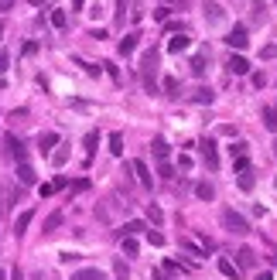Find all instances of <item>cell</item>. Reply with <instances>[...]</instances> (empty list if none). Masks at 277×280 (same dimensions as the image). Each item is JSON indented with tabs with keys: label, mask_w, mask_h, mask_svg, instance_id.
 Instances as JSON below:
<instances>
[{
	"label": "cell",
	"mask_w": 277,
	"mask_h": 280,
	"mask_svg": "<svg viewBox=\"0 0 277 280\" xmlns=\"http://www.w3.org/2000/svg\"><path fill=\"white\" fill-rule=\"evenodd\" d=\"M4 144H7V154H11V157H14V161H18V164H24V161H28V147H24V144H21L18 137H7V140H4Z\"/></svg>",
	"instance_id": "cell-6"
},
{
	"label": "cell",
	"mask_w": 277,
	"mask_h": 280,
	"mask_svg": "<svg viewBox=\"0 0 277 280\" xmlns=\"http://www.w3.org/2000/svg\"><path fill=\"white\" fill-rule=\"evenodd\" d=\"M257 280H274V277H270V273H260V277Z\"/></svg>",
	"instance_id": "cell-43"
},
{
	"label": "cell",
	"mask_w": 277,
	"mask_h": 280,
	"mask_svg": "<svg viewBox=\"0 0 277 280\" xmlns=\"http://www.w3.org/2000/svg\"><path fill=\"white\" fill-rule=\"evenodd\" d=\"M0 212H4V191H0Z\"/></svg>",
	"instance_id": "cell-45"
},
{
	"label": "cell",
	"mask_w": 277,
	"mask_h": 280,
	"mask_svg": "<svg viewBox=\"0 0 277 280\" xmlns=\"http://www.w3.org/2000/svg\"><path fill=\"white\" fill-rule=\"evenodd\" d=\"M274 157H277V140H274Z\"/></svg>",
	"instance_id": "cell-47"
},
{
	"label": "cell",
	"mask_w": 277,
	"mask_h": 280,
	"mask_svg": "<svg viewBox=\"0 0 277 280\" xmlns=\"http://www.w3.org/2000/svg\"><path fill=\"white\" fill-rule=\"evenodd\" d=\"M236 266H239V270H250V266H257V253H253L250 246H243V249L236 253Z\"/></svg>",
	"instance_id": "cell-8"
},
{
	"label": "cell",
	"mask_w": 277,
	"mask_h": 280,
	"mask_svg": "<svg viewBox=\"0 0 277 280\" xmlns=\"http://www.w3.org/2000/svg\"><path fill=\"white\" fill-rule=\"evenodd\" d=\"M195 195L202 198V202H212V195H216V191H212V185H209V181H198V185H195Z\"/></svg>",
	"instance_id": "cell-19"
},
{
	"label": "cell",
	"mask_w": 277,
	"mask_h": 280,
	"mask_svg": "<svg viewBox=\"0 0 277 280\" xmlns=\"http://www.w3.org/2000/svg\"><path fill=\"white\" fill-rule=\"evenodd\" d=\"M219 219H222V225H226L233 236H246V232H250L246 215H243V212H236V208H222V215H219Z\"/></svg>",
	"instance_id": "cell-2"
},
{
	"label": "cell",
	"mask_w": 277,
	"mask_h": 280,
	"mask_svg": "<svg viewBox=\"0 0 277 280\" xmlns=\"http://www.w3.org/2000/svg\"><path fill=\"white\" fill-rule=\"evenodd\" d=\"M188 65H192V75H198V79L205 75V69H209V65H205V55H195L192 62H188Z\"/></svg>",
	"instance_id": "cell-21"
},
{
	"label": "cell",
	"mask_w": 277,
	"mask_h": 280,
	"mask_svg": "<svg viewBox=\"0 0 277 280\" xmlns=\"http://www.w3.org/2000/svg\"><path fill=\"white\" fill-rule=\"evenodd\" d=\"M113 277H117V280H130V270H127V263L120 260V256L113 260Z\"/></svg>",
	"instance_id": "cell-22"
},
{
	"label": "cell",
	"mask_w": 277,
	"mask_h": 280,
	"mask_svg": "<svg viewBox=\"0 0 277 280\" xmlns=\"http://www.w3.org/2000/svg\"><path fill=\"white\" fill-rule=\"evenodd\" d=\"M86 188H89V181H86V178H79V181L72 185V191H86Z\"/></svg>",
	"instance_id": "cell-40"
},
{
	"label": "cell",
	"mask_w": 277,
	"mask_h": 280,
	"mask_svg": "<svg viewBox=\"0 0 277 280\" xmlns=\"http://www.w3.org/2000/svg\"><path fill=\"white\" fill-rule=\"evenodd\" d=\"M72 280H103V273H99V270H93V266H86V270H76V273H72Z\"/></svg>",
	"instance_id": "cell-18"
},
{
	"label": "cell",
	"mask_w": 277,
	"mask_h": 280,
	"mask_svg": "<svg viewBox=\"0 0 277 280\" xmlns=\"http://www.w3.org/2000/svg\"><path fill=\"white\" fill-rule=\"evenodd\" d=\"M62 219H65L62 212H52V215L45 219V232H55V229H59V225H62Z\"/></svg>",
	"instance_id": "cell-23"
},
{
	"label": "cell",
	"mask_w": 277,
	"mask_h": 280,
	"mask_svg": "<svg viewBox=\"0 0 277 280\" xmlns=\"http://www.w3.org/2000/svg\"><path fill=\"white\" fill-rule=\"evenodd\" d=\"M233 171H236V174L250 171V157H233Z\"/></svg>",
	"instance_id": "cell-34"
},
{
	"label": "cell",
	"mask_w": 277,
	"mask_h": 280,
	"mask_svg": "<svg viewBox=\"0 0 277 280\" xmlns=\"http://www.w3.org/2000/svg\"><path fill=\"white\" fill-rule=\"evenodd\" d=\"M239 188H243V191H253V168L239 174Z\"/></svg>",
	"instance_id": "cell-28"
},
{
	"label": "cell",
	"mask_w": 277,
	"mask_h": 280,
	"mask_svg": "<svg viewBox=\"0 0 277 280\" xmlns=\"http://www.w3.org/2000/svg\"><path fill=\"white\" fill-rule=\"evenodd\" d=\"M233 157H246V150H250V144H246V140H236V144H233Z\"/></svg>",
	"instance_id": "cell-35"
},
{
	"label": "cell",
	"mask_w": 277,
	"mask_h": 280,
	"mask_svg": "<svg viewBox=\"0 0 277 280\" xmlns=\"http://www.w3.org/2000/svg\"><path fill=\"white\" fill-rule=\"evenodd\" d=\"M151 150H154V157H158V161H168V154H171V147H168V140H164V137H154Z\"/></svg>",
	"instance_id": "cell-15"
},
{
	"label": "cell",
	"mask_w": 277,
	"mask_h": 280,
	"mask_svg": "<svg viewBox=\"0 0 277 280\" xmlns=\"http://www.w3.org/2000/svg\"><path fill=\"white\" fill-rule=\"evenodd\" d=\"M14 4H18V0H0V14H4V11H11Z\"/></svg>",
	"instance_id": "cell-41"
},
{
	"label": "cell",
	"mask_w": 277,
	"mask_h": 280,
	"mask_svg": "<svg viewBox=\"0 0 277 280\" xmlns=\"http://www.w3.org/2000/svg\"><path fill=\"white\" fill-rule=\"evenodd\" d=\"M31 219H35V212H31V208H28V212H21L18 222H14V236H24V232H28V225H31Z\"/></svg>",
	"instance_id": "cell-13"
},
{
	"label": "cell",
	"mask_w": 277,
	"mask_h": 280,
	"mask_svg": "<svg viewBox=\"0 0 277 280\" xmlns=\"http://www.w3.org/2000/svg\"><path fill=\"white\" fill-rule=\"evenodd\" d=\"M52 147H59V133H41L38 137V150L41 154H52Z\"/></svg>",
	"instance_id": "cell-12"
},
{
	"label": "cell",
	"mask_w": 277,
	"mask_h": 280,
	"mask_svg": "<svg viewBox=\"0 0 277 280\" xmlns=\"http://www.w3.org/2000/svg\"><path fill=\"white\" fill-rule=\"evenodd\" d=\"M4 86H7V82H4V79H0V89H4Z\"/></svg>",
	"instance_id": "cell-48"
},
{
	"label": "cell",
	"mask_w": 277,
	"mask_h": 280,
	"mask_svg": "<svg viewBox=\"0 0 277 280\" xmlns=\"http://www.w3.org/2000/svg\"><path fill=\"white\" fill-rule=\"evenodd\" d=\"M65 161H69V147H65V144H59V150H52V164H65Z\"/></svg>",
	"instance_id": "cell-24"
},
{
	"label": "cell",
	"mask_w": 277,
	"mask_h": 280,
	"mask_svg": "<svg viewBox=\"0 0 277 280\" xmlns=\"http://www.w3.org/2000/svg\"><path fill=\"white\" fill-rule=\"evenodd\" d=\"M192 103H202V106H205V103H212V89H205V86H198L195 93H192Z\"/></svg>",
	"instance_id": "cell-20"
},
{
	"label": "cell",
	"mask_w": 277,
	"mask_h": 280,
	"mask_svg": "<svg viewBox=\"0 0 277 280\" xmlns=\"http://www.w3.org/2000/svg\"><path fill=\"white\" fill-rule=\"evenodd\" d=\"M219 270H222V277H229V280H239V266H236V263H229V260H219Z\"/></svg>",
	"instance_id": "cell-17"
},
{
	"label": "cell",
	"mask_w": 277,
	"mask_h": 280,
	"mask_svg": "<svg viewBox=\"0 0 277 280\" xmlns=\"http://www.w3.org/2000/svg\"><path fill=\"white\" fill-rule=\"evenodd\" d=\"M86 7V0H72V11H82Z\"/></svg>",
	"instance_id": "cell-42"
},
{
	"label": "cell",
	"mask_w": 277,
	"mask_h": 280,
	"mask_svg": "<svg viewBox=\"0 0 277 280\" xmlns=\"http://www.w3.org/2000/svg\"><path fill=\"white\" fill-rule=\"evenodd\" d=\"M31 4H35V7H41V4H45V0H31Z\"/></svg>",
	"instance_id": "cell-46"
},
{
	"label": "cell",
	"mask_w": 277,
	"mask_h": 280,
	"mask_svg": "<svg viewBox=\"0 0 277 280\" xmlns=\"http://www.w3.org/2000/svg\"><path fill=\"white\" fill-rule=\"evenodd\" d=\"M158 174L164 178V181H171V178H175V168H171L168 161H161V164H158Z\"/></svg>",
	"instance_id": "cell-33"
},
{
	"label": "cell",
	"mask_w": 277,
	"mask_h": 280,
	"mask_svg": "<svg viewBox=\"0 0 277 280\" xmlns=\"http://www.w3.org/2000/svg\"><path fill=\"white\" fill-rule=\"evenodd\" d=\"M164 93H168V96H181L178 79H171V75H168V79H164Z\"/></svg>",
	"instance_id": "cell-29"
},
{
	"label": "cell",
	"mask_w": 277,
	"mask_h": 280,
	"mask_svg": "<svg viewBox=\"0 0 277 280\" xmlns=\"http://www.w3.org/2000/svg\"><path fill=\"white\" fill-rule=\"evenodd\" d=\"M123 253L127 256H137V239L134 236H123Z\"/></svg>",
	"instance_id": "cell-32"
},
{
	"label": "cell",
	"mask_w": 277,
	"mask_h": 280,
	"mask_svg": "<svg viewBox=\"0 0 277 280\" xmlns=\"http://www.w3.org/2000/svg\"><path fill=\"white\" fill-rule=\"evenodd\" d=\"M154 75H158V52H154V48H147V52L140 55V79H144V86H147V89H158Z\"/></svg>",
	"instance_id": "cell-1"
},
{
	"label": "cell",
	"mask_w": 277,
	"mask_h": 280,
	"mask_svg": "<svg viewBox=\"0 0 277 280\" xmlns=\"http://www.w3.org/2000/svg\"><path fill=\"white\" fill-rule=\"evenodd\" d=\"M188 45H192V38H188L185 31H181V35H175L171 41H168V52H171V55H181V52H185Z\"/></svg>",
	"instance_id": "cell-9"
},
{
	"label": "cell",
	"mask_w": 277,
	"mask_h": 280,
	"mask_svg": "<svg viewBox=\"0 0 277 280\" xmlns=\"http://www.w3.org/2000/svg\"><path fill=\"white\" fill-rule=\"evenodd\" d=\"M96 140H99V133H96V130L86 133V157H93V150H96Z\"/></svg>",
	"instance_id": "cell-30"
},
{
	"label": "cell",
	"mask_w": 277,
	"mask_h": 280,
	"mask_svg": "<svg viewBox=\"0 0 277 280\" xmlns=\"http://www.w3.org/2000/svg\"><path fill=\"white\" fill-rule=\"evenodd\" d=\"M0 35H4V21H0Z\"/></svg>",
	"instance_id": "cell-49"
},
{
	"label": "cell",
	"mask_w": 277,
	"mask_h": 280,
	"mask_svg": "<svg viewBox=\"0 0 277 280\" xmlns=\"http://www.w3.org/2000/svg\"><path fill=\"white\" fill-rule=\"evenodd\" d=\"M226 45H233L236 52H243V48L250 45V38H246V28H243V24H236V28L226 35Z\"/></svg>",
	"instance_id": "cell-5"
},
{
	"label": "cell",
	"mask_w": 277,
	"mask_h": 280,
	"mask_svg": "<svg viewBox=\"0 0 277 280\" xmlns=\"http://www.w3.org/2000/svg\"><path fill=\"white\" fill-rule=\"evenodd\" d=\"M18 181L21 185H35V168L24 161V164H18Z\"/></svg>",
	"instance_id": "cell-16"
},
{
	"label": "cell",
	"mask_w": 277,
	"mask_h": 280,
	"mask_svg": "<svg viewBox=\"0 0 277 280\" xmlns=\"http://www.w3.org/2000/svg\"><path fill=\"white\" fill-rule=\"evenodd\" d=\"M147 219H151L154 225H161V222H164V212H161V208L151 202V205H147Z\"/></svg>",
	"instance_id": "cell-26"
},
{
	"label": "cell",
	"mask_w": 277,
	"mask_h": 280,
	"mask_svg": "<svg viewBox=\"0 0 277 280\" xmlns=\"http://www.w3.org/2000/svg\"><path fill=\"white\" fill-rule=\"evenodd\" d=\"M260 120H263V127H267L270 133H277V110H274V106H263Z\"/></svg>",
	"instance_id": "cell-14"
},
{
	"label": "cell",
	"mask_w": 277,
	"mask_h": 280,
	"mask_svg": "<svg viewBox=\"0 0 277 280\" xmlns=\"http://www.w3.org/2000/svg\"><path fill=\"white\" fill-rule=\"evenodd\" d=\"M144 229H147V225L140 222V219H134V222H127V225H123V236H140Z\"/></svg>",
	"instance_id": "cell-25"
},
{
	"label": "cell",
	"mask_w": 277,
	"mask_h": 280,
	"mask_svg": "<svg viewBox=\"0 0 277 280\" xmlns=\"http://www.w3.org/2000/svg\"><path fill=\"white\" fill-rule=\"evenodd\" d=\"M7 69H11V55H7V52H0V75L7 72Z\"/></svg>",
	"instance_id": "cell-38"
},
{
	"label": "cell",
	"mask_w": 277,
	"mask_h": 280,
	"mask_svg": "<svg viewBox=\"0 0 277 280\" xmlns=\"http://www.w3.org/2000/svg\"><path fill=\"white\" fill-rule=\"evenodd\" d=\"M0 280H4V270H0Z\"/></svg>",
	"instance_id": "cell-50"
},
{
	"label": "cell",
	"mask_w": 277,
	"mask_h": 280,
	"mask_svg": "<svg viewBox=\"0 0 277 280\" xmlns=\"http://www.w3.org/2000/svg\"><path fill=\"white\" fill-rule=\"evenodd\" d=\"M110 154H123V137H120V133H110Z\"/></svg>",
	"instance_id": "cell-27"
},
{
	"label": "cell",
	"mask_w": 277,
	"mask_h": 280,
	"mask_svg": "<svg viewBox=\"0 0 277 280\" xmlns=\"http://www.w3.org/2000/svg\"><path fill=\"white\" fill-rule=\"evenodd\" d=\"M38 191H41V198H48V195H55V191H59V188H55V181H52V185H41Z\"/></svg>",
	"instance_id": "cell-39"
},
{
	"label": "cell",
	"mask_w": 277,
	"mask_h": 280,
	"mask_svg": "<svg viewBox=\"0 0 277 280\" xmlns=\"http://www.w3.org/2000/svg\"><path fill=\"white\" fill-rule=\"evenodd\" d=\"M11 280H24V277H21V273H18V270H14V277H11Z\"/></svg>",
	"instance_id": "cell-44"
},
{
	"label": "cell",
	"mask_w": 277,
	"mask_h": 280,
	"mask_svg": "<svg viewBox=\"0 0 277 280\" xmlns=\"http://www.w3.org/2000/svg\"><path fill=\"white\" fill-rule=\"evenodd\" d=\"M205 21H209V24H222V21H226V7H219V4H205Z\"/></svg>",
	"instance_id": "cell-10"
},
{
	"label": "cell",
	"mask_w": 277,
	"mask_h": 280,
	"mask_svg": "<svg viewBox=\"0 0 277 280\" xmlns=\"http://www.w3.org/2000/svg\"><path fill=\"white\" fill-rule=\"evenodd\" d=\"M198 147H202V157H205V164H209V168H219L216 140H212V137H205V140H198Z\"/></svg>",
	"instance_id": "cell-4"
},
{
	"label": "cell",
	"mask_w": 277,
	"mask_h": 280,
	"mask_svg": "<svg viewBox=\"0 0 277 280\" xmlns=\"http://www.w3.org/2000/svg\"><path fill=\"white\" fill-rule=\"evenodd\" d=\"M130 171L137 174V181H140V188H144V191H151V188H154V178H151V168H147L144 161H134V164H130Z\"/></svg>",
	"instance_id": "cell-3"
},
{
	"label": "cell",
	"mask_w": 277,
	"mask_h": 280,
	"mask_svg": "<svg viewBox=\"0 0 277 280\" xmlns=\"http://www.w3.org/2000/svg\"><path fill=\"white\" fill-rule=\"evenodd\" d=\"M137 45H140V35H137V31H130V35L120 38L117 48H120V55H134V52H137Z\"/></svg>",
	"instance_id": "cell-7"
},
{
	"label": "cell",
	"mask_w": 277,
	"mask_h": 280,
	"mask_svg": "<svg viewBox=\"0 0 277 280\" xmlns=\"http://www.w3.org/2000/svg\"><path fill=\"white\" fill-rule=\"evenodd\" d=\"M226 65H229V72H236V75H250V62H246L243 55H229Z\"/></svg>",
	"instance_id": "cell-11"
},
{
	"label": "cell",
	"mask_w": 277,
	"mask_h": 280,
	"mask_svg": "<svg viewBox=\"0 0 277 280\" xmlns=\"http://www.w3.org/2000/svg\"><path fill=\"white\" fill-rule=\"evenodd\" d=\"M147 239H151V246H164V236H161V232H154V229L147 232Z\"/></svg>",
	"instance_id": "cell-37"
},
{
	"label": "cell",
	"mask_w": 277,
	"mask_h": 280,
	"mask_svg": "<svg viewBox=\"0 0 277 280\" xmlns=\"http://www.w3.org/2000/svg\"><path fill=\"white\" fill-rule=\"evenodd\" d=\"M181 249H188V253H192V256H202V249H198L195 243H188V239H181Z\"/></svg>",
	"instance_id": "cell-36"
},
{
	"label": "cell",
	"mask_w": 277,
	"mask_h": 280,
	"mask_svg": "<svg viewBox=\"0 0 277 280\" xmlns=\"http://www.w3.org/2000/svg\"><path fill=\"white\" fill-rule=\"evenodd\" d=\"M52 24H55V28H65V24H69V14H65V11H52Z\"/></svg>",
	"instance_id": "cell-31"
}]
</instances>
